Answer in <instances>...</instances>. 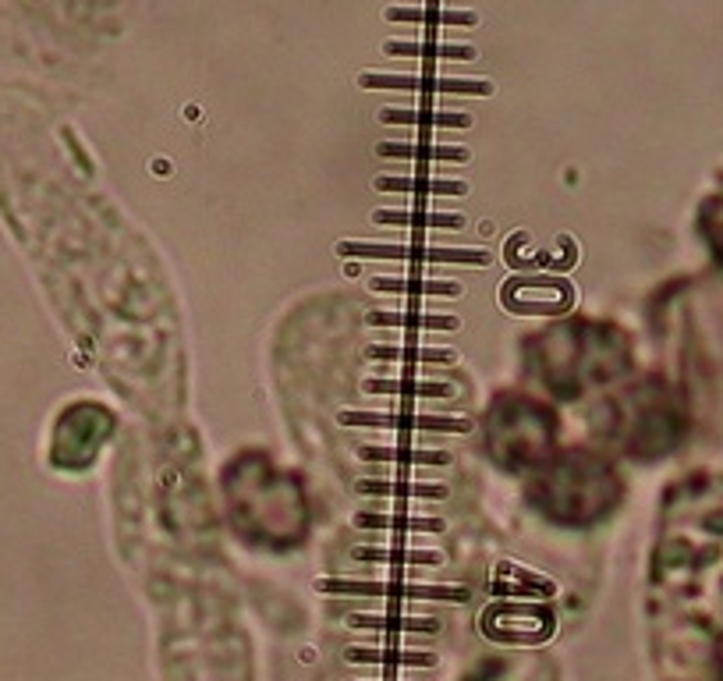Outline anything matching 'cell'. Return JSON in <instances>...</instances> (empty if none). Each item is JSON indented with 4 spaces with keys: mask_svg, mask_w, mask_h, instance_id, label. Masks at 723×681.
Returning a JSON list of instances; mask_svg holds the SVG:
<instances>
[{
    "mask_svg": "<svg viewBox=\"0 0 723 681\" xmlns=\"http://www.w3.org/2000/svg\"><path fill=\"white\" fill-rule=\"evenodd\" d=\"M621 476L603 454L568 451L553 454L539 465V476L529 486V501L543 511L550 522L585 529L596 525L621 504Z\"/></svg>",
    "mask_w": 723,
    "mask_h": 681,
    "instance_id": "cell-1",
    "label": "cell"
},
{
    "mask_svg": "<svg viewBox=\"0 0 723 681\" xmlns=\"http://www.w3.org/2000/svg\"><path fill=\"white\" fill-rule=\"evenodd\" d=\"M536 362L546 387L560 398H582L589 387H599L624 373L628 345L624 334L607 323L571 320L546 330L536 345Z\"/></svg>",
    "mask_w": 723,
    "mask_h": 681,
    "instance_id": "cell-2",
    "label": "cell"
},
{
    "mask_svg": "<svg viewBox=\"0 0 723 681\" xmlns=\"http://www.w3.org/2000/svg\"><path fill=\"white\" fill-rule=\"evenodd\" d=\"M486 447L511 472L539 469L557 454V415L550 405L521 394L497 398L486 415Z\"/></svg>",
    "mask_w": 723,
    "mask_h": 681,
    "instance_id": "cell-3",
    "label": "cell"
},
{
    "mask_svg": "<svg viewBox=\"0 0 723 681\" xmlns=\"http://www.w3.org/2000/svg\"><path fill=\"white\" fill-rule=\"evenodd\" d=\"M610 437L631 454V458H660L681 437V412L667 387L642 384L624 394L614 408V433Z\"/></svg>",
    "mask_w": 723,
    "mask_h": 681,
    "instance_id": "cell-4",
    "label": "cell"
},
{
    "mask_svg": "<svg viewBox=\"0 0 723 681\" xmlns=\"http://www.w3.org/2000/svg\"><path fill=\"white\" fill-rule=\"evenodd\" d=\"M500 302L511 313H568L575 291L564 277H514L500 288Z\"/></svg>",
    "mask_w": 723,
    "mask_h": 681,
    "instance_id": "cell-5",
    "label": "cell"
},
{
    "mask_svg": "<svg viewBox=\"0 0 723 681\" xmlns=\"http://www.w3.org/2000/svg\"><path fill=\"white\" fill-rule=\"evenodd\" d=\"M337 256L366 259H408V263H461V267H490L493 256L482 249H433V245H380V242H341Z\"/></svg>",
    "mask_w": 723,
    "mask_h": 681,
    "instance_id": "cell-6",
    "label": "cell"
},
{
    "mask_svg": "<svg viewBox=\"0 0 723 681\" xmlns=\"http://www.w3.org/2000/svg\"><path fill=\"white\" fill-rule=\"evenodd\" d=\"M319 593H334V596H390V600H454L465 603L468 589L461 586H387V582H348V579H319L316 582Z\"/></svg>",
    "mask_w": 723,
    "mask_h": 681,
    "instance_id": "cell-7",
    "label": "cell"
},
{
    "mask_svg": "<svg viewBox=\"0 0 723 681\" xmlns=\"http://www.w3.org/2000/svg\"><path fill=\"white\" fill-rule=\"evenodd\" d=\"M486 621H500L504 628H493V632H486L490 639L497 642H543L553 635V614L546 611V607H529V603H497L490 614H486Z\"/></svg>",
    "mask_w": 723,
    "mask_h": 681,
    "instance_id": "cell-8",
    "label": "cell"
},
{
    "mask_svg": "<svg viewBox=\"0 0 723 681\" xmlns=\"http://www.w3.org/2000/svg\"><path fill=\"white\" fill-rule=\"evenodd\" d=\"M341 426H376V430H433V433H468L472 423L468 419H454V415H408V412H341L337 415Z\"/></svg>",
    "mask_w": 723,
    "mask_h": 681,
    "instance_id": "cell-9",
    "label": "cell"
},
{
    "mask_svg": "<svg viewBox=\"0 0 723 681\" xmlns=\"http://www.w3.org/2000/svg\"><path fill=\"white\" fill-rule=\"evenodd\" d=\"M358 86L366 89H415V93H454V96H490L493 86L482 79H429V75H358Z\"/></svg>",
    "mask_w": 723,
    "mask_h": 681,
    "instance_id": "cell-10",
    "label": "cell"
},
{
    "mask_svg": "<svg viewBox=\"0 0 723 681\" xmlns=\"http://www.w3.org/2000/svg\"><path fill=\"white\" fill-rule=\"evenodd\" d=\"M380 157H394V160H451V164H465L468 149L461 146H429V142H380L376 146Z\"/></svg>",
    "mask_w": 723,
    "mask_h": 681,
    "instance_id": "cell-11",
    "label": "cell"
},
{
    "mask_svg": "<svg viewBox=\"0 0 723 681\" xmlns=\"http://www.w3.org/2000/svg\"><path fill=\"white\" fill-rule=\"evenodd\" d=\"M376 224H390V227H444V231H461L465 227V217L458 213H412V210H376L373 213Z\"/></svg>",
    "mask_w": 723,
    "mask_h": 681,
    "instance_id": "cell-12",
    "label": "cell"
},
{
    "mask_svg": "<svg viewBox=\"0 0 723 681\" xmlns=\"http://www.w3.org/2000/svg\"><path fill=\"white\" fill-rule=\"evenodd\" d=\"M380 192H419V196H465V181L451 178H376Z\"/></svg>",
    "mask_w": 723,
    "mask_h": 681,
    "instance_id": "cell-13",
    "label": "cell"
},
{
    "mask_svg": "<svg viewBox=\"0 0 723 681\" xmlns=\"http://www.w3.org/2000/svg\"><path fill=\"white\" fill-rule=\"evenodd\" d=\"M387 57H436V61H475V47H454V43H383Z\"/></svg>",
    "mask_w": 723,
    "mask_h": 681,
    "instance_id": "cell-14",
    "label": "cell"
},
{
    "mask_svg": "<svg viewBox=\"0 0 723 681\" xmlns=\"http://www.w3.org/2000/svg\"><path fill=\"white\" fill-rule=\"evenodd\" d=\"M387 22L461 25V29H472V25H475V11H447V8H387Z\"/></svg>",
    "mask_w": 723,
    "mask_h": 681,
    "instance_id": "cell-15",
    "label": "cell"
},
{
    "mask_svg": "<svg viewBox=\"0 0 723 681\" xmlns=\"http://www.w3.org/2000/svg\"><path fill=\"white\" fill-rule=\"evenodd\" d=\"M383 125H436V128H468V114H444V110H380Z\"/></svg>",
    "mask_w": 723,
    "mask_h": 681,
    "instance_id": "cell-16",
    "label": "cell"
},
{
    "mask_svg": "<svg viewBox=\"0 0 723 681\" xmlns=\"http://www.w3.org/2000/svg\"><path fill=\"white\" fill-rule=\"evenodd\" d=\"M369 288L390 295H461L454 281H419V277H373Z\"/></svg>",
    "mask_w": 723,
    "mask_h": 681,
    "instance_id": "cell-17",
    "label": "cell"
},
{
    "mask_svg": "<svg viewBox=\"0 0 723 681\" xmlns=\"http://www.w3.org/2000/svg\"><path fill=\"white\" fill-rule=\"evenodd\" d=\"M373 327H408V330H458V316L440 313H369Z\"/></svg>",
    "mask_w": 723,
    "mask_h": 681,
    "instance_id": "cell-18",
    "label": "cell"
},
{
    "mask_svg": "<svg viewBox=\"0 0 723 681\" xmlns=\"http://www.w3.org/2000/svg\"><path fill=\"white\" fill-rule=\"evenodd\" d=\"M366 462H401V465H447V451H419V447H362Z\"/></svg>",
    "mask_w": 723,
    "mask_h": 681,
    "instance_id": "cell-19",
    "label": "cell"
},
{
    "mask_svg": "<svg viewBox=\"0 0 723 681\" xmlns=\"http://www.w3.org/2000/svg\"><path fill=\"white\" fill-rule=\"evenodd\" d=\"M369 394H405V398H454L451 384H426V380H366Z\"/></svg>",
    "mask_w": 723,
    "mask_h": 681,
    "instance_id": "cell-20",
    "label": "cell"
},
{
    "mask_svg": "<svg viewBox=\"0 0 723 681\" xmlns=\"http://www.w3.org/2000/svg\"><path fill=\"white\" fill-rule=\"evenodd\" d=\"M351 664H405V667H433V653H408V650H366V646H351Z\"/></svg>",
    "mask_w": 723,
    "mask_h": 681,
    "instance_id": "cell-21",
    "label": "cell"
},
{
    "mask_svg": "<svg viewBox=\"0 0 723 681\" xmlns=\"http://www.w3.org/2000/svg\"><path fill=\"white\" fill-rule=\"evenodd\" d=\"M366 355L383 362H440V366L458 359L451 348H387V345H369Z\"/></svg>",
    "mask_w": 723,
    "mask_h": 681,
    "instance_id": "cell-22",
    "label": "cell"
},
{
    "mask_svg": "<svg viewBox=\"0 0 723 681\" xmlns=\"http://www.w3.org/2000/svg\"><path fill=\"white\" fill-rule=\"evenodd\" d=\"M358 529H412V533H440V518H412V515H355Z\"/></svg>",
    "mask_w": 723,
    "mask_h": 681,
    "instance_id": "cell-23",
    "label": "cell"
},
{
    "mask_svg": "<svg viewBox=\"0 0 723 681\" xmlns=\"http://www.w3.org/2000/svg\"><path fill=\"white\" fill-rule=\"evenodd\" d=\"M351 628H376V632H436L433 618H383V614H355L348 618Z\"/></svg>",
    "mask_w": 723,
    "mask_h": 681,
    "instance_id": "cell-24",
    "label": "cell"
},
{
    "mask_svg": "<svg viewBox=\"0 0 723 681\" xmlns=\"http://www.w3.org/2000/svg\"><path fill=\"white\" fill-rule=\"evenodd\" d=\"M358 494H390V497H447L444 483H380V479H362Z\"/></svg>",
    "mask_w": 723,
    "mask_h": 681,
    "instance_id": "cell-25",
    "label": "cell"
},
{
    "mask_svg": "<svg viewBox=\"0 0 723 681\" xmlns=\"http://www.w3.org/2000/svg\"><path fill=\"white\" fill-rule=\"evenodd\" d=\"M355 561H390V564H440L444 554H436V550H376V547H355L351 550Z\"/></svg>",
    "mask_w": 723,
    "mask_h": 681,
    "instance_id": "cell-26",
    "label": "cell"
},
{
    "mask_svg": "<svg viewBox=\"0 0 723 681\" xmlns=\"http://www.w3.org/2000/svg\"><path fill=\"white\" fill-rule=\"evenodd\" d=\"M500 572H504L507 579H514V586H507V589H504L507 596H529L532 589H539V593H543V596H550V593H553V582L539 579V575L521 572L518 564H500Z\"/></svg>",
    "mask_w": 723,
    "mask_h": 681,
    "instance_id": "cell-27",
    "label": "cell"
}]
</instances>
